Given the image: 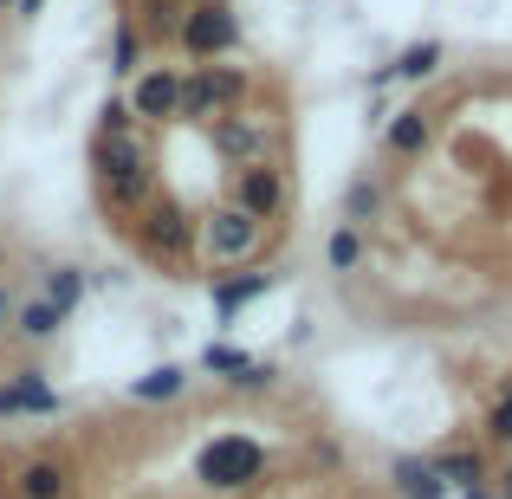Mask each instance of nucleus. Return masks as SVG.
Returning a JSON list of instances; mask_svg holds the SVG:
<instances>
[{
	"instance_id": "1",
	"label": "nucleus",
	"mask_w": 512,
	"mask_h": 499,
	"mask_svg": "<svg viewBox=\"0 0 512 499\" xmlns=\"http://www.w3.org/2000/svg\"><path fill=\"white\" fill-rule=\"evenodd\" d=\"M234 46H240V13L227 7V0H188V13H182V52L188 59L214 65Z\"/></svg>"
},
{
	"instance_id": "2",
	"label": "nucleus",
	"mask_w": 512,
	"mask_h": 499,
	"mask_svg": "<svg viewBox=\"0 0 512 499\" xmlns=\"http://www.w3.org/2000/svg\"><path fill=\"white\" fill-rule=\"evenodd\" d=\"M260 474H266V448L253 435H214L208 448H201V480H208L214 493H240Z\"/></svg>"
},
{
	"instance_id": "3",
	"label": "nucleus",
	"mask_w": 512,
	"mask_h": 499,
	"mask_svg": "<svg viewBox=\"0 0 512 499\" xmlns=\"http://www.w3.org/2000/svg\"><path fill=\"white\" fill-rule=\"evenodd\" d=\"M260 234H266V221H253L247 208L227 201V208H214L201 221V253H208V266H240L260 253Z\"/></svg>"
},
{
	"instance_id": "4",
	"label": "nucleus",
	"mask_w": 512,
	"mask_h": 499,
	"mask_svg": "<svg viewBox=\"0 0 512 499\" xmlns=\"http://www.w3.org/2000/svg\"><path fill=\"white\" fill-rule=\"evenodd\" d=\"M234 208H247L253 221H273V214L286 208V175L273 163H247L234 175Z\"/></svg>"
},
{
	"instance_id": "5",
	"label": "nucleus",
	"mask_w": 512,
	"mask_h": 499,
	"mask_svg": "<svg viewBox=\"0 0 512 499\" xmlns=\"http://www.w3.org/2000/svg\"><path fill=\"white\" fill-rule=\"evenodd\" d=\"M208 124H214V150H221L227 163H240V169H247V163H266V143H273V137H266L260 117L227 111V117H208Z\"/></svg>"
},
{
	"instance_id": "6",
	"label": "nucleus",
	"mask_w": 512,
	"mask_h": 499,
	"mask_svg": "<svg viewBox=\"0 0 512 499\" xmlns=\"http://www.w3.org/2000/svg\"><path fill=\"white\" fill-rule=\"evenodd\" d=\"M130 111H137L143 124H163V117H175V111H182V72H175V65L143 72L137 91H130Z\"/></svg>"
},
{
	"instance_id": "7",
	"label": "nucleus",
	"mask_w": 512,
	"mask_h": 499,
	"mask_svg": "<svg viewBox=\"0 0 512 499\" xmlns=\"http://www.w3.org/2000/svg\"><path fill=\"white\" fill-rule=\"evenodd\" d=\"M7 415H59V389L46 383V370H20L0 383V422Z\"/></svg>"
},
{
	"instance_id": "8",
	"label": "nucleus",
	"mask_w": 512,
	"mask_h": 499,
	"mask_svg": "<svg viewBox=\"0 0 512 499\" xmlns=\"http://www.w3.org/2000/svg\"><path fill=\"white\" fill-rule=\"evenodd\" d=\"M435 474H441V487H448V493L493 487V474H487V454H480V448H441V454H435Z\"/></svg>"
},
{
	"instance_id": "9",
	"label": "nucleus",
	"mask_w": 512,
	"mask_h": 499,
	"mask_svg": "<svg viewBox=\"0 0 512 499\" xmlns=\"http://www.w3.org/2000/svg\"><path fill=\"white\" fill-rule=\"evenodd\" d=\"M441 59H448V46H441V39H415V46H402L396 59L383 65V72H389V85H396V78H402V85H422V78L441 72Z\"/></svg>"
},
{
	"instance_id": "10",
	"label": "nucleus",
	"mask_w": 512,
	"mask_h": 499,
	"mask_svg": "<svg viewBox=\"0 0 512 499\" xmlns=\"http://www.w3.org/2000/svg\"><path fill=\"white\" fill-rule=\"evenodd\" d=\"M195 85L208 91V111L214 117L240 111V98H247V72H234V65H195Z\"/></svg>"
},
{
	"instance_id": "11",
	"label": "nucleus",
	"mask_w": 512,
	"mask_h": 499,
	"mask_svg": "<svg viewBox=\"0 0 512 499\" xmlns=\"http://www.w3.org/2000/svg\"><path fill=\"white\" fill-rule=\"evenodd\" d=\"M428 137H435V130H428V111H396V117L383 124V150L402 156V163H409V156H422Z\"/></svg>"
},
{
	"instance_id": "12",
	"label": "nucleus",
	"mask_w": 512,
	"mask_h": 499,
	"mask_svg": "<svg viewBox=\"0 0 512 499\" xmlns=\"http://www.w3.org/2000/svg\"><path fill=\"white\" fill-rule=\"evenodd\" d=\"M13 493L20 499H72V474L59 461H33V467L13 474Z\"/></svg>"
},
{
	"instance_id": "13",
	"label": "nucleus",
	"mask_w": 512,
	"mask_h": 499,
	"mask_svg": "<svg viewBox=\"0 0 512 499\" xmlns=\"http://www.w3.org/2000/svg\"><path fill=\"white\" fill-rule=\"evenodd\" d=\"M188 240H195V227H188L182 208H156V214H150V253H163V260H182Z\"/></svg>"
},
{
	"instance_id": "14",
	"label": "nucleus",
	"mask_w": 512,
	"mask_h": 499,
	"mask_svg": "<svg viewBox=\"0 0 512 499\" xmlns=\"http://www.w3.org/2000/svg\"><path fill=\"white\" fill-rule=\"evenodd\" d=\"M389 480H396L402 499H448V487H441L435 461H415V454H402L396 467H389Z\"/></svg>"
},
{
	"instance_id": "15",
	"label": "nucleus",
	"mask_w": 512,
	"mask_h": 499,
	"mask_svg": "<svg viewBox=\"0 0 512 499\" xmlns=\"http://www.w3.org/2000/svg\"><path fill=\"white\" fill-rule=\"evenodd\" d=\"M13 331L33 337V344H52V337L65 331V312H59V305H46V299H26V305H13Z\"/></svg>"
},
{
	"instance_id": "16",
	"label": "nucleus",
	"mask_w": 512,
	"mask_h": 499,
	"mask_svg": "<svg viewBox=\"0 0 512 499\" xmlns=\"http://www.w3.org/2000/svg\"><path fill=\"white\" fill-rule=\"evenodd\" d=\"M98 163H104V182H111V175L150 169V150H143V137H104L98 143Z\"/></svg>"
},
{
	"instance_id": "17",
	"label": "nucleus",
	"mask_w": 512,
	"mask_h": 499,
	"mask_svg": "<svg viewBox=\"0 0 512 499\" xmlns=\"http://www.w3.org/2000/svg\"><path fill=\"white\" fill-rule=\"evenodd\" d=\"M273 286V273H240V279H214V312L234 318L247 299H260V292Z\"/></svg>"
},
{
	"instance_id": "18",
	"label": "nucleus",
	"mask_w": 512,
	"mask_h": 499,
	"mask_svg": "<svg viewBox=\"0 0 512 499\" xmlns=\"http://www.w3.org/2000/svg\"><path fill=\"white\" fill-rule=\"evenodd\" d=\"M39 299L59 305V312L72 318V312H78V299H85V273H78V266H52V273H46V292H39Z\"/></svg>"
},
{
	"instance_id": "19",
	"label": "nucleus",
	"mask_w": 512,
	"mask_h": 499,
	"mask_svg": "<svg viewBox=\"0 0 512 499\" xmlns=\"http://www.w3.org/2000/svg\"><path fill=\"white\" fill-rule=\"evenodd\" d=\"M182 389H188V370H175V363H163V370L137 376V383H130V396H137V402H175Z\"/></svg>"
},
{
	"instance_id": "20",
	"label": "nucleus",
	"mask_w": 512,
	"mask_h": 499,
	"mask_svg": "<svg viewBox=\"0 0 512 499\" xmlns=\"http://www.w3.org/2000/svg\"><path fill=\"white\" fill-rule=\"evenodd\" d=\"M150 182H156V169L111 175V182H104V201H111V208H143V201H150Z\"/></svg>"
},
{
	"instance_id": "21",
	"label": "nucleus",
	"mask_w": 512,
	"mask_h": 499,
	"mask_svg": "<svg viewBox=\"0 0 512 499\" xmlns=\"http://www.w3.org/2000/svg\"><path fill=\"white\" fill-rule=\"evenodd\" d=\"M247 350H234V344H208V350H201V370H208V376H227V383H240V376H247Z\"/></svg>"
},
{
	"instance_id": "22",
	"label": "nucleus",
	"mask_w": 512,
	"mask_h": 499,
	"mask_svg": "<svg viewBox=\"0 0 512 499\" xmlns=\"http://www.w3.org/2000/svg\"><path fill=\"white\" fill-rule=\"evenodd\" d=\"M325 260H331V273H357V260H363V234L357 227H338V234H331V247H325Z\"/></svg>"
},
{
	"instance_id": "23",
	"label": "nucleus",
	"mask_w": 512,
	"mask_h": 499,
	"mask_svg": "<svg viewBox=\"0 0 512 499\" xmlns=\"http://www.w3.org/2000/svg\"><path fill=\"white\" fill-rule=\"evenodd\" d=\"M376 208H383V188H376L370 175H363V182H350V195H344V221L357 227V221H370Z\"/></svg>"
},
{
	"instance_id": "24",
	"label": "nucleus",
	"mask_w": 512,
	"mask_h": 499,
	"mask_svg": "<svg viewBox=\"0 0 512 499\" xmlns=\"http://www.w3.org/2000/svg\"><path fill=\"white\" fill-rule=\"evenodd\" d=\"M480 428H487L493 448H512V383L493 396V409H487V422H480Z\"/></svg>"
},
{
	"instance_id": "25",
	"label": "nucleus",
	"mask_w": 512,
	"mask_h": 499,
	"mask_svg": "<svg viewBox=\"0 0 512 499\" xmlns=\"http://www.w3.org/2000/svg\"><path fill=\"white\" fill-rule=\"evenodd\" d=\"M182 0H150V13H143V20H150V33L156 39H182Z\"/></svg>"
},
{
	"instance_id": "26",
	"label": "nucleus",
	"mask_w": 512,
	"mask_h": 499,
	"mask_svg": "<svg viewBox=\"0 0 512 499\" xmlns=\"http://www.w3.org/2000/svg\"><path fill=\"white\" fill-rule=\"evenodd\" d=\"M137 52H143L137 46V26L124 20V26H117V39H111V72H137Z\"/></svg>"
},
{
	"instance_id": "27",
	"label": "nucleus",
	"mask_w": 512,
	"mask_h": 499,
	"mask_svg": "<svg viewBox=\"0 0 512 499\" xmlns=\"http://www.w3.org/2000/svg\"><path fill=\"white\" fill-rule=\"evenodd\" d=\"M104 137H137V111H130V98L104 104Z\"/></svg>"
},
{
	"instance_id": "28",
	"label": "nucleus",
	"mask_w": 512,
	"mask_h": 499,
	"mask_svg": "<svg viewBox=\"0 0 512 499\" xmlns=\"http://www.w3.org/2000/svg\"><path fill=\"white\" fill-rule=\"evenodd\" d=\"M266 383H273V363H247V376L234 389H266Z\"/></svg>"
},
{
	"instance_id": "29",
	"label": "nucleus",
	"mask_w": 512,
	"mask_h": 499,
	"mask_svg": "<svg viewBox=\"0 0 512 499\" xmlns=\"http://www.w3.org/2000/svg\"><path fill=\"white\" fill-rule=\"evenodd\" d=\"M7 325H13V286L0 279V331H7Z\"/></svg>"
},
{
	"instance_id": "30",
	"label": "nucleus",
	"mask_w": 512,
	"mask_h": 499,
	"mask_svg": "<svg viewBox=\"0 0 512 499\" xmlns=\"http://www.w3.org/2000/svg\"><path fill=\"white\" fill-rule=\"evenodd\" d=\"M493 499H512V467H500V480H493Z\"/></svg>"
},
{
	"instance_id": "31",
	"label": "nucleus",
	"mask_w": 512,
	"mask_h": 499,
	"mask_svg": "<svg viewBox=\"0 0 512 499\" xmlns=\"http://www.w3.org/2000/svg\"><path fill=\"white\" fill-rule=\"evenodd\" d=\"M39 7H46V0H20V20H33V13H39Z\"/></svg>"
},
{
	"instance_id": "32",
	"label": "nucleus",
	"mask_w": 512,
	"mask_h": 499,
	"mask_svg": "<svg viewBox=\"0 0 512 499\" xmlns=\"http://www.w3.org/2000/svg\"><path fill=\"white\" fill-rule=\"evenodd\" d=\"M461 499H493V487H474V493H461Z\"/></svg>"
},
{
	"instance_id": "33",
	"label": "nucleus",
	"mask_w": 512,
	"mask_h": 499,
	"mask_svg": "<svg viewBox=\"0 0 512 499\" xmlns=\"http://www.w3.org/2000/svg\"><path fill=\"white\" fill-rule=\"evenodd\" d=\"M0 13H20V0H0Z\"/></svg>"
}]
</instances>
